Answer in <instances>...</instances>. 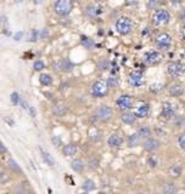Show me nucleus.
Listing matches in <instances>:
<instances>
[{"label": "nucleus", "mask_w": 185, "mask_h": 194, "mask_svg": "<svg viewBox=\"0 0 185 194\" xmlns=\"http://www.w3.org/2000/svg\"><path fill=\"white\" fill-rule=\"evenodd\" d=\"M96 116L100 119V120H103V121H106V120H110L111 119V116H112V109L108 107V106H100L98 109H96Z\"/></svg>", "instance_id": "8"}, {"label": "nucleus", "mask_w": 185, "mask_h": 194, "mask_svg": "<svg viewBox=\"0 0 185 194\" xmlns=\"http://www.w3.org/2000/svg\"><path fill=\"white\" fill-rule=\"evenodd\" d=\"M121 119L125 124H134V121L137 119V115L133 114V113H130V112H125V113H123L121 115Z\"/></svg>", "instance_id": "16"}, {"label": "nucleus", "mask_w": 185, "mask_h": 194, "mask_svg": "<svg viewBox=\"0 0 185 194\" xmlns=\"http://www.w3.org/2000/svg\"><path fill=\"white\" fill-rule=\"evenodd\" d=\"M138 135L140 136L141 138H149L151 136V130L149 127H141L139 131H138Z\"/></svg>", "instance_id": "28"}, {"label": "nucleus", "mask_w": 185, "mask_h": 194, "mask_svg": "<svg viewBox=\"0 0 185 194\" xmlns=\"http://www.w3.org/2000/svg\"><path fill=\"white\" fill-rule=\"evenodd\" d=\"M6 152H7L6 147L4 146V143H1V142H0V154H5Z\"/></svg>", "instance_id": "44"}, {"label": "nucleus", "mask_w": 185, "mask_h": 194, "mask_svg": "<svg viewBox=\"0 0 185 194\" xmlns=\"http://www.w3.org/2000/svg\"><path fill=\"white\" fill-rule=\"evenodd\" d=\"M107 143L111 147H121L122 143H123V138L120 135H117V134H112V135L108 137Z\"/></svg>", "instance_id": "13"}, {"label": "nucleus", "mask_w": 185, "mask_h": 194, "mask_svg": "<svg viewBox=\"0 0 185 194\" xmlns=\"http://www.w3.org/2000/svg\"><path fill=\"white\" fill-rule=\"evenodd\" d=\"M39 81H40V84L43 86H49L53 83V78H51L50 74H41L39 77Z\"/></svg>", "instance_id": "23"}, {"label": "nucleus", "mask_w": 185, "mask_h": 194, "mask_svg": "<svg viewBox=\"0 0 185 194\" xmlns=\"http://www.w3.org/2000/svg\"><path fill=\"white\" fill-rule=\"evenodd\" d=\"M82 187L84 191L90 192V191H93V189L95 188V183H94V181H91V180H86V181H84Z\"/></svg>", "instance_id": "26"}, {"label": "nucleus", "mask_w": 185, "mask_h": 194, "mask_svg": "<svg viewBox=\"0 0 185 194\" xmlns=\"http://www.w3.org/2000/svg\"><path fill=\"white\" fill-rule=\"evenodd\" d=\"M15 1H16V2H22L23 0H15Z\"/></svg>", "instance_id": "51"}, {"label": "nucleus", "mask_w": 185, "mask_h": 194, "mask_svg": "<svg viewBox=\"0 0 185 194\" xmlns=\"http://www.w3.org/2000/svg\"><path fill=\"white\" fill-rule=\"evenodd\" d=\"M133 21L127 17V16H121L116 21V30L121 34V35H127L133 30Z\"/></svg>", "instance_id": "1"}, {"label": "nucleus", "mask_w": 185, "mask_h": 194, "mask_svg": "<svg viewBox=\"0 0 185 194\" xmlns=\"http://www.w3.org/2000/svg\"><path fill=\"white\" fill-rule=\"evenodd\" d=\"M143 73L141 72H138V71H134L129 74V78H128V83L132 85V86H135V87H139L143 85Z\"/></svg>", "instance_id": "7"}, {"label": "nucleus", "mask_w": 185, "mask_h": 194, "mask_svg": "<svg viewBox=\"0 0 185 194\" xmlns=\"http://www.w3.org/2000/svg\"><path fill=\"white\" fill-rule=\"evenodd\" d=\"M28 112H29V114H31V116L36 118V115H37V111H36V108H34V107L29 106V108H28Z\"/></svg>", "instance_id": "42"}, {"label": "nucleus", "mask_w": 185, "mask_h": 194, "mask_svg": "<svg viewBox=\"0 0 185 194\" xmlns=\"http://www.w3.org/2000/svg\"><path fill=\"white\" fill-rule=\"evenodd\" d=\"M44 63L41 62V61H36L34 62V64H33V68H34V71H37V72H40L44 69Z\"/></svg>", "instance_id": "34"}, {"label": "nucleus", "mask_w": 185, "mask_h": 194, "mask_svg": "<svg viewBox=\"0 0 185 194\" xmlns=\"http://www.w3.org/2000/svg\"><path fill=\"white\" fill-rule=\"evenodd\" d=\"M170 1H174V0H170Z\"/></svg>", "instance_id": "53"}, {"label": "nucleus", "mask_w": 185, "mask_h": 194, "mask_svg": "<svg viewBox=\"0 0 185 194\" xmlns=\"http://www.w3.org/2000/svg\"><path fill=\"white\" fill-rule=\"evenodd\" d=\"M161 54L157 51H150L145 55V62L149 64H157L161 61Z\"/></svg>", "instance_id": "11"}, {"label": "nucleus", "mask_w": 185, "mask_h": 194, "mask_svg": "<svg viewBox=\"0 0 185 194\" xmlns=\"http://www.w3.org/2000/svg\"><path fill=\"white\" fill-rule=\"evenodd\" d=\"M178 143H179V147H180L182 149H184L185 151V134L180 135L179 139H178Z\"/></svg>", "instance_id": "36"}, {"label": "nucleus", "mask_w": 185, "mask_h": 194, "mask_svg": "<svg viewBox=\"0 0 185 194\" xmlns=\"http://www.w3.org/2000/svg\"><path fill=\"white\" fill-rule=\"evenodd\" d=\"M51 141H53V143H54V144H55L56 147H59V146L61 144V138H60L59 136H54Z\"/></svg>", "instance_id": "38"}, {"label": "nucleus", "mask_w": 185, "mask_h": 194, "mask_svg": "<svg viewBox=\"0 0 185 194\" xmlns=\"http://www.w3.org/2000/svg\"><path fill=\"white\" fill-rule=\"evenodd\" d=\"M40 152H41V158H43V160L45 161V164L49 165V166H54V165H55V159L49 154V153H46V152H44V151H40Z\"/></svg>", "instance_id": "21"}, {"label": "nucleus", "mask_w": 185, "mask_h": 194, "mask_svg": "<svg viewBox=\"0 0 185 194\" xmlns=\"http://www.w3.org/2000/svg\"><path fill=\"white\" fill-rule=\"evenodd\" d=\"M63 154L66 155V156H72V155L76 154V152H77V147L74 146V144H67V146H65L63 147Z\"/></svg>", "instance_id": "19"}, {"label": "nucleus", "mask_w": 185, "mask_h": 194, "mask_svg": "<svg viewBox=\"0 0 185 194\" xmlns=\"http://www.w3.org/2000/svg\"><path fill=\"white\" fill-rule=\"evenodd\" d=\"M153 23L156 26H162V24H167L170 19V15L169 12L165 10V9H160V10H156L155 14H153Z\"/></svg>", "instance_id": "4"}, {"label": "nucleus", "mask_w": 185, "mask_h": 194, "mask_svg": "<svg viewBox=\"0 0 185 194\" xmlns=\"http://www.w3.org/2000/svg\"><path fill=\"white\" fill-rule=\"evenodd\" d=\"M98 67H99L100 69H106V68L108 67V62H107V61H100L99 64H98Z\"/></svg>", "instance_id": "39"}, {"label": "nucleus", "mask_w": 185, "mask_h": 194, "mask_svg": "<svg viewBox=\"0 0 185 194\" xmlns=\"http://www.w3.org/2000/svg\"><path fill=\"white\" fill-rule=\"evenodd\" d=\"M183 38H184L185 40V24H184V27H183Z\"/></svg>", "instance_id": "49"}, {"label": "nucleus", "mask_w": 185, "mask_h": 194, "mask_svg": "<svg viewBox=\"0 0 185 194\" xmlns=\"http://www.w3.org/2000/svg\"><path fill=\"white\" fill-rule=\"evenodd\" d=\"M147 165H149V168H151V169L156 168V160H155V159H152V158H150V159H149V161H147Z\"/></svg>", "instance_id": "40"}, {"label": "nucleus", "mask_w": 185, "mask_h": 194, "mask_svg": "<svg viewBox=\"0 0 185 194\" xmlns=\"http://www.w3.org/2000/svg\"><path fill=\"white\" fill-rule=\"evenodd\" d=\"M82 45L85 47V49H88V50H91L94 46H95V42H94V40L90 38H88V37H85V35H82Z\"/></svg>", "instance_id": "20"}, {"label": "nucleus", "mask_w": 185, "mask_h": 194, "mask_svg": "<svg viewBox=\"0 0 185 194\" xmlns=\"http://www.w3.org/2000/svg\"><path fill=\"white\" fill-rule=\"evenodd\" d=\"M144 148L145 151H147V152H155L156 149L160 148V142L156 138H152V137L147 138L146 142L144 143Z\"/></svg>", "instance_id": "12"}, {"label": "nucleus", "mask_w": 185, "mask_h": 194, "mask_svg": "<svg viewBox=\"0 0 185 194\" xmlns=\"http://www.w3.org/2000/svg\"><path fill=\"white\" fill-rule=\"evenodd\" d=\"M46 34H48V30H46V29H44V30H43V34H41V38H43V37H45Z\"/></svg>", "instance_id": "48"}, {"label": "nucleus", "mask_w": 185, "mask_h": 194, "mask_svg": "<svg viewBox=\"0 0 185 194\" xmlns=\"http://www.w3.org/2000/svg\"><path fill=\"white\" fill-rule=\"evenodd\" d=\"M158 4H160L158 0H147V1H146V6H147L149 10H155V9H157Z\"/></svg>", "instance_id": "30"}, {"label": "nucleus", "mask_w": 185, "mask_h": 194, "mask_svg": "<svg viewBox=\"0 0 185 194\" xmlns=\"http://www.w3.org/2000/svg\"><path fill=\"white\" fill-rule=\"evenodd\" d=\"M37 39H38V32L36 29H33L31 32V34H29V41L34 42V41H37Z\"/></svg>", "instance_id": "35"}, {"label": "nucleus", "mask_w": 185, "mask_h": 194, "mask_svg": "<svg viewBox=\"0 0 185 194\" xmlns=\"http://www.w3.org/2000/svg\"><path fill=\"white\" fill-rule=\"evenodd\" d=\"M5 120H6V121H7L10 125H14V121H12V120H10V119H7V118H5Z\"/></svg>", "instance_id": "47"}, {"label": "nucleus", "mask_w": 185, "mask_h": 194, "mask_svg": "<svg viewBox=\"0 0 185 194\" xmlns=\"http://www.w3.org/2000/svg\"><path fill=\"white\" fill-rule=\"evenodd\" d=\"M73 67H74L73 63H72L69 59H67V58L63 59V61L61 62V68L63 69V71H66V72H71V71L73 69Z\"/></svg>", "instance_id": "25"}, {"label": "nucleus", "mask_w": 185, "mask_h": 194, "mask_svg": "<svg viewBox=\"0 0 185 194\" xmlns=\"http://www.w3.org/2000/svg\"><path fill=\"white\" fill-rule=\"evenodd\" d=\"M20 103H21V107H22L23 109H27V111H28L29 106H28V103H27V102H26V101H24V99H23L22 97L20 98Z\"/></svg>", "instance_id": "41"}, {"label": "nucleus", "mask_w": 185, "mask_h": 194, "mask_svg": "<svg viewBox=\"0 0 185 194\" xmlns=\"http://www.w3.org/2000/svg\"><path fill=\"white\" fill-rule=\"evenodd\" d=\"M167 72L170 77L173 78H179L184 74L185 68L184 66L179 62H172V63H168L167 64Z\"/></svg>", "instance_id": "5"}, {"label": "nucleus", "mask_w": 185, "mask_h": 194, "mask_svg": "<svg viewBox=\"0 0 185 194\" xmlns=\"http://www.w3.org/2000/svg\"><path fill=\"white\" fill-rule=\"evenodd\" d=\"M170 44H172V38L169 34L167 33H162L160 34L157 38H156V45L160 47V49H163V50H167L170 47Z\"/></svg>", "instance_id": "6"}, {"label": "nucleus", "mask_w": 185, "mask_h": 194, "mask_svg": "<svg viewBox=\"0 0 185 194\" xmlns=\"http://www.w3.org/2000/svg\"><path fill=\"white\" fill-rule=\"evenodd\" d=\"M54 113L57 116H63L67 113V108L65 106H62V104H57V106L54 107Z\"/></svg>", "instance_id": "24"}, {"label": "nucleus", "mask_w": 185, "mask_h": 194, "mask_svg": "<svg viewBox=\"0 0 185 194\" xmlns=\"http://www.w3.org/2000/svg\"><path fill=\"white\" fill-rule=\"evenodd\" d=\"M169 172H170V175H172L173 177H178V176H180L182 172H183V166L179 165V164L173 165V166L169 169Z\"/></svg>", "instance_id": "22"}, {"label": "nucleus", "mask_w": 185, "mask_h": 194, "mask_svg": "<svg viewBox=\"0 0 185 194\" xmlns=\"http://www.w3.org/2000/svg\"><path fill=\"white\" fill-rule=\"evenodd\" d=\"M108 85L103 80H98L91 86V95L94 97H103L107 95Z\"/></svg>", "instance_id": "3"}, {"label": "nucleus", "mask_w": 185, "mask_h": 194, "mask_svg": "<svg viewBox=\"0 0 185 194\" xmlns=\"http://www.w3.org/2000/svg\"><path fill=\"white\" fill-rule=\"evenodd\" d=\"M9 168H10L12 171H15V172H22V170H21V168L19 166V164H17L14 159H10V160H9Z\"/></svg>", "instance_id": "29"}, {"label": "nucleus", "mask_w": 185, "mask_h": 194, "mask_svg": "<svg viewBox=\"0 0 185 194\" xmlns=\"http://www.w3.org/2000/svg\"><path fill=\"white\" fill-rule=\"evenodd\" d=\"M106 83H107L108 87H117L118 86V79L116 77H110Z\"/></svg>", "instance_id": "31"}, {"label": "nucleus", "mask_w": 185, "mask_h": 194, "mask_svg": "<svg viewBox=\"0 0 185 194\" xmlns=\"http://www.w3.org/2000/svg\"><path fill=\"white\" fill-rule=\"evenodd\" d=\"M73 9L72 0H56L55 2V12L59 16H67Z\"/></svg>", "instance_id": "2"}, {"label": "nucleus", "mask_w": 185, "mask_h": 194, "mask_svg": "<svg viewBox=\"0 0 185 194\" xmlns=\"http://www.w3.org/2000/svg\"><path fill=\"white\" fill-rule=\"evenodd\" d=\"M95 1H103V0H95Z\"/></svg>", "instance_id": "52"}, {"label": "nucleus", "mask_w": 185, "mask_h": 194, "mask_svg": "<svg viewBox=\"0 0 185 194\" xmlns=\"http://www.w3.org/2000/svg\"><path fill=\"white\" fill-rule=\"evenodd\" d=\"M85 12H86V15L89 16V17H95L96 15H98V11H96V7L95 6H93V5H88L86 6V10H85Z\"/></svg>", "instance_id": "27"}, {"label": "nucleus", "mask_w": 185, "mask_h": 194, "mask_svg": "<svg viewBox=\"0 0 185 194\" xmlns=\"http://www.w3.org/2000/svg\"><path fill=\"white\" fill-rule=\"evenodd\" d=\"M140 139H141V137L138 134H133L128 137V146L129 147H137L140 143Z\"/></svg>", "instance_id": "18"}, {"label": "nucleus", "mask_w": 185, "mask_h": 194, "mask_svg": "<svg viewBox=\"0 0 185 194\" xmlns=\"http://www.w3.org/2000/svg\"><path fill=\"white\" fill-rule=\"evenodd\" d=\"M177 192V189L173 187V184H168L167 187L165 188V193L169 194V193H175Z\"/></svg>", "instance_id": "37"}, {"label": "nucleus", "mask_w": 185, "mask_h": 194, "mask_svg": "<svg viewBox=\"0 0 185 194\" xmlns=\"http://www.w3.org/2000/svg\"><path fill=\"white\" fill-rule=\"evenodd\" d=\"M150 87H151V90H153V91H158V90H161L162 85H161V84H153V85H151Z\"/></svg>", "instance_id": "43"}, {"label": "nucleus", "mask_w": 185, "mask_h": 194, "mask_svg": "<svg viewBox=\"0 0 185 194\" xmlns=\"http://www.w3.org/2000/svg\"><path fill=\"white\" fill-rule=\"evenodd\" d=\"M34 1V4H39V2H41V0H33Z\"/></svg>", "instance_id": "50"}, {"label": "nucleus", "mask_w": 185, "mask_h": 194, "mask_svg": "<svg viewBox=\"0 0 185 194\" xmlns=\"http://www.w3.org/2000/svg\"><path fill=\"white\" fill-rule=\"evenodd\" d=\"M149 111H150V107H149V104H146V103H143V104H140L137 109H135V115L137 118H145V116H147L149 114Z\"/></svg>", "instance_id": "14"}, {"label": "nucleus", "mask_w": 185, "mask_h": 194, "mask_svg": "<svg viewBox=\"0 0 185 194\" xmlns=\"http://www.w3.org/2000/svg\"><path fill=\"white\" fill-rule=\"evenodd\" d=\"M71 168L76 171V172H82L84 170V163H83L81 159H74L72 163H71Z\"/></svg>", "instance_id": "17"}, {"label": "nucleus", "mask_w": 185, "mask_h": 194, "mask_svg": "<svg viewBox=\"0 0 185 194\" xmlns=\"http://www.w3.org/2000/svg\"><path fill=\"white\" fill-rule=\"evenodd\" d=\"M175 114V107L169 103V102H165L163 106H162V112H161V115L166 118V119H170L173 118Z\"/></svg>", "instance_id": "10"}, {"label": "nucleus", "mask_w": 185, "mask_h": 194, "mask_svg": "<svg viewBox=\"0 0 185 194\" xmlns=\"http://www.w3.org/2000/svg\"><path fill=\"white\" fill-rule=\"evenodd\" d=\"M20 98L21 97L17 92H12L11 96H10V101H11V103H12L14 106H17V104L20 103Z\"/></svg>", "instance_id": "33"}, {"label": "nucleus", "mask_w": 185, "mask_h": 194, "mask_svg": "<svg viewBox=\"0 0 185 194\" xmlns=\"http://www.w3.org/2000/svg\"><path fill=\"white\" fill-rule=\"evenodd\" d=\"M22 35H23V33H22V32H17V33L15 34L14 39H15V40H20V39L22 38Z\"/></svg>", "instance_id": "45"}, {"label": "nucleus", "mask_w": 185, "mask_h": 194, "mask_svg": "<svg viewBox=\"0 0 185 194\" xmlns=\"http://www.w3.org/2000/svg\"><path fill=\"white\" fill-rule=\"evenodd\" d=\"M116 103H117V107H118L121 111H127V109L132 108L133 99H132V97L128 96V95H122V96L116 101Z\"/></svg>", "instance_id": "9"}, {"label": "nucleus", "mask_w": 185, "mask_h": 194, "mask_svg": "<svg viewBox=\"0 0 185 194\" xmlns=\"http://www.w3.org/2000/svg\"><path fill=\"white\" fill-rule=\"evenodd\" d=\"M183 92H184V90H183V86H182V85L174 84V85H172V86L169 87V94L174 97L182 96Z\"/></svg>", "instance_id": "15"}, {"label": "nucleus", "mask_w": 185, "mask_h": 194, "mask_svg": "<svg viewBox=\"0 0 185 194\" xmlns=\"http://www.w3.org/2000/svg\"><path fill=\"white\" fill-rule=\"evenodd\" d=\"M180 18L185 19V9H183V10H182V12H180Z\"/></svg>", "instance_id": "46"}, {"label": "nucleus", "mask_w": 185, "mask_h": 194, "mask_svg": "<svg viewBox=\"0 0 185 194\" xmlns=\"http://www.w3.org/2000/svg\"><path fill=\"white\" fill-rule=\"evenodd\" d=\"M88 166H89L90 170H95V169H98V166H99V159H96V158L90 159L89 163H88Z\"/></svg>", "instance_id": "32"}]
</instances>
